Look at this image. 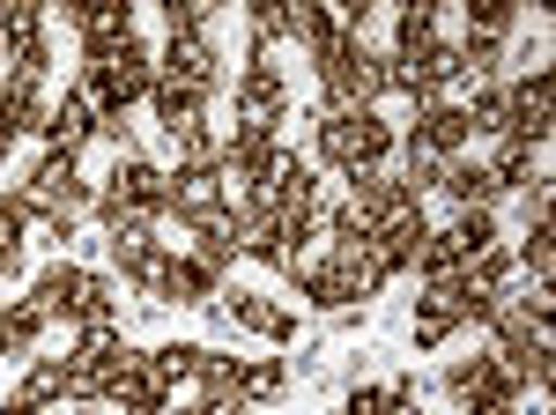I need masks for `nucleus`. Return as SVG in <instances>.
<instances>
[{"instance_id": "obj_25", "label": "nucleus", "mask_w": 556, "mask_h": 415, "mask_svg": "<svg viewBox=\"0 0 556 415\" xmlns=\"http://www.w3.org/2000/svg\"><path fill=\"white\" fill-rule=\"evenodd\" d=\"M8 60H15V67H8V89H38V83H45V67H52V52H45V38L15 45Z\"/></svg>"}, {"instance_id": "obj_26", "label": "nucleus", "mask_w": 556, "mask_h": 415, "mask_svg": "<svg viewBox=\"0 0 556 415\" xmlns=\"http://www.w3.org/2000/svg\"><path fill=\"white\" fill-rule=\"evenodd\" d=\"M468 126H475V134H497V141H505V126H513V104H505V89H482V97L468 104Z\"/></svg>"}, {"instance_id": "obj_11", "label": "nucleus", "mask_w": 556, "mask_h": 415, "mask_svg": "<svg viewBox=\"0 0 556 415\" xmlns=\"http://www.w3.org/2000/svg\"><path fill=\"white\" fill-rule=\"evenodd\" d=\"M445 393L475 408V401H497V393H527V386H519V378L505 372L497 356H468V364H453V372H445Z\"/></svg>"}, {"instance_id": "obj_33", "label": "nucleus", "mask_w": 556, "mask_h": 415, "mask_svg": "<svg viewBox=\"0 0 556 415\" xmlns=\"http://www.w3.org/2000/svg\"><path fill=\"white\" fill-rule=\"evenodd\" d=\"M23 223H30V215H23V201H15V193H8V201H0V252H8V260L23 252Z\"/></svg>"}, {"instance_id": "obj_7", "label": "nucleus", "mask_w": 556, "mask_h": 415, "mask_svg": "<svg viewBox=\"0 0 556 415\" xmlns=\"http://www.w3.org/2000/svg\"><path fill=\"white\" fill-rule=\"evenodd\" d=\"M282 104H290V83H282V67L253 45V67L238 75V120H267V126H275V120H282Z\"/></svg>"}, {"instance_id": "obj_15", "label": "nucleus", "mask_w": 556, "mask_h": 415, "mask_svg": "<svg viewBox=\"0 0 556 415\" xmlns=\"http://www.w3.org/2000/svg\"><path fill=\"white\" fill-rule=\"evenodd\" d=\"M83 275L89 267H75V260H52L38 275V290H30V304H38L45 319H75V297H83Z\"/></svg>"}, {"instance_id": "obj_1", "label": "nucleus", "mask_w": 556, "mask_h": 415, "mask_svg": "<svg viewBox=\"0 0 556 415\" xmlns=\"http://www.w3.org/2000/svg\"><path fill=\"white\" fill-rule=\"evenodd\" d=\"M312 141H319V156H327V171H371L393 156V126L379 120V112H327L319 104V120H312Z\"/></svg>"}, {"instance_id": "obj_28", "label": "nucleus", "mask_w": 556, "mask_h": 415, "mask_svg": "<svg viewBox=\"0 0 556 415\" xmlns=\"http://www.w3.org/2000/svg\"><path fill=\"white\" fill-rule=\"evenodd\" d=\"M45 30V8H30V0H8V8H0V38L8 45H30Z\"/></svg>"}, {"instance_id": "obj_31", "label": "nucleus", "mask_w": 556, "mask_h": 415, "mask_svg": "<svg viewBox=\"0 0 556 415\" xmlns=\"http://www.w3.org/2000/svg\"><path fill=\"white\" fill-rule=\"evenodd\" d=\"M104 393H112V378L97 364H83V356H67V401H104Z\"/></svg>"}, {"instance_id": "obj_36", "label": "nucleus", "mask_w": 556, "mask_h": 415, "mask_svg": "<svg viewBox=\"0 0 556 415\" xmlns=\"http://www.w3.org/2000/svg\"><path fill=\"white\" fill-rule=\"evenodd\" d=\"M0 415H45V408L30 401V393H8V401H0Z\"/></svg>"}, {"instance_id": "obj_19", "label": "nucleus", "mask_w": 556, "mask_h": 415, "mask_svg": "<svg viewBox=\"0 0 556 415\" xmlns=\"http://www.w3.org/2000/svg\"><path fill=\"white\" fill-rule=\"evenodd\" d=\"M15 134H45V97L38 89H8L0 83V149H8Z\"/></svg>"}, {"instance_id": "obj_34", "label": "nucleus", "mask_w": 556, "mask_h": 415, "mask_svg": "<svg viewBox=\"0 0 556 415\" xmlns=\"http://www.w3.org/2000/svg\"><path fill=\"white\" fill-rule=\"evenodd\" d=\"M342 415H401V408L386 401V386H356V393L342 401Z\"/></svg>"}, {"instance_id": "obj_30", "label": "nucleus", "mask_w": 556, "mask_h": 415, "mask_svg": "<svg viewBox=\"0 0 556 415\" xmlns=\"http://www.w3.org/2000/svg\"><path fill=\"white\" fill-rule=\"evenodd\" d=\"M223 164V149H215L208 126H193V134H178V171H215Z\"/></svg>"}, {"instance_id": "obj_10", "label": "nucleus", "mask_w": 556, "mask_h": 415, "mask_svg": "<svg viewBox=\"0 0 556 415\" xmlns=\"http://www.w3.org/2000/svg\"><path fill=\"white\" fill-rule=\"evenodd\" d=\"M424 149H438V156H460L475 141V126H468V104H445V97H430V104H416V126H408Z\"/></svg>"}, {"instance_id": "obj_21", "label": "nucleus", "mask_w": 556, "mask_h": 415, "mask_svg": "<svg viewBox=\"0 0 556 415\" xmlns=\"http://www.w3.org/2000/svg\"><path fill=\"white\" fill-rule=\"evenodd\" d=\"M75 356L97 364L104 378H119V364H127V334H119V327H83V334H75Z\"/></svg>"}, {"instance_id": "obj_6", "label": "nucleus", "mask_w": 556, "mask_h": 415, "mask_svg": "<svg viewBox=\"0 0 556 415\" xmlns=\"http://www.w3.org/2000/svg\"><path fill=\"white\" fill-rule=\"evenodd\" d=\"M104 201H119V208H134V215H172V178L149 164V156H134V164H119L112 171V186H104Z\"/></svg>"}, {"instance_id": "obj_24", "label": "nucleus", "mask_w": 556, "mask_h": 415, "mask_svg": "<svg viewBox=\"0 0 556 415\" xmlns=\"http://www.w3.org/2000/svg\"><path fill=\"white\" fill-rule=\"evenodd\" d=\"M445 334H453V312H445L438 297H416V319H408V341H416V349H438Z\"/></svg>"}, {"instance_id": "obj_32", "label": "nucleus", "mask_w": 556, "mask_h": 415, "mask_svg": "<svg viewBox=\"0 0 556 415\" xmlns=\"http://www.w3.org/2000/svg\"><path fill=\"white\" fill-rule=\"evenodd\" d=\"M505 30H513V8H505V0H475V30H468V38H490V45H497Z\"/></svg>"}, {"instance_id": "obj_29", "label": "nucleus", "mask_w": 556, "mask_h": 415, "mask_svg": "<svg viewBox=\"0 0 556 415\" xmlns=\"http://www.w3.org/2000/svg\"><path fill=\"white\" fill-rule=\"evenodd\" d=\"M556 223L549 230H527V246H519V275H527V282H549V260H556Z\"/></svg>"}, {"instance_id": "obj_2", "label": "nucleus", "mask_w": 556, "mask_h": 415, "mask_svg": "<svg viewBox=\"0 0 556 415\" xmlns=\"http://www.w3.org/2000/svg\"><path fill=\"white\" fill-rule=\"evenodd\" d=\"M319 83H327V112H379V97H386V60L379 52H364V38L349 30L327 60H319Z\"/></svg>"}, {"instance_id": "obj_13", "label": "nucleus", "mask_w": 556, "mask_h": 415, "mask_svg": "<svg viewBox=\"0 0 556 415\" xmlns=\"http://www.w3.org/2000/svg\"><path fill=\"white\" fill-rule=\"evenodd\" d=\"M89 134H97V104L83 97V83L60 97V112H45V149H83Z\"/></svg>"}, {"instance_id": "obj_17", "label": "nucleus", "mask_w": 556, "mask_h": 415, "mask_svg": "<svg viewBox=\"0 0 556 415\" xmlns=\"http://www.w3.org/2000/svg\"><path fill=\"white\" fill-rule=\"evenodd\" d=\"M149 104H156V126H164L172 141L201 126V89H186V83H164V75H156V89H149Z\"/></svg>"}, {"instance_id": "obj_4", "label": "nucleus", "mask_w": 556, "mask_h": 415, "mask_svg": "<svg viewBox=\"0 0 556 415\" xmlns=\"http://www.w3.org/2000/svg\"><path fill=\"white\" fill-rule=\"evenodd\" d=\"M327 275H334L349 297H379L386 282H393V267H386L379 238H334V252H327Z\"/></svg>"}, {"instance_id": "obj_35", "label": "nucleus", "mask_w": 556, "mask_h": 415, "mask_svg": "<svg viewBox=\"0 0 556 415\" xmlns=\"http://www.w3.org/2000/svg\"><path fill=\"white\" fill-rule=\"evenodd\" d=\"M468 415H519V393H497V401H475Z\"/></svg>"}, {"instance_id": "obj_16", "label": "nucleus", "mask_w": 556, "mask_h": 415, "mask_svg": "<svg viewBox=\"0 0 556 415\" xmlns=\"http://www.w3.org/2000/svg\"><path fill=\"white\" fill-rule=\"evenodd\" d=\"M438 45H453V38H438V8H401V15H393V52H386V60H430Z\"/></svg>"}, {"instance_id": "obj_5", "label": "nucleus", "mask_w": 556, "mask_h": 415, "mask_svg": "<svg viewBox=\"0 0 556 415\" xmlns=\"http://www.w3.org/2000/svg\"><path fill=\"white\" fill-rule=\"evenodd\" d=\"M505 104H513V126H505V134H513V141H527V149H542V141H549V112H556V83H549V67H534V75H527V83H513L505 89Z\"/></svg>"}, {"instance_id": "obj_12", "label": "nucleus", "mask_w": 556, "mask_h": 415, "mask_svg": "<svg viewBox=\"0 0 556 415\" xmlns=\"http://www.w3.org/2000/svg\"><path fill=\"white\" fill-rule=\"evenodd\" d=\"M282 15H290V38L312 52V67H319V60H327V52L349 38V23H334V15H327V8H312V0H290Z\"/></svg>"}, {"instance_id": "obj_22", "label": "nucleus", "mask_w": 556, "mask_h": 415, "mask_svg": "<svg viewBox=\"0 0 556 415\" xmlns=\"http://www.w3.org/2000/svg\"><path fill=\"white\" fill-rule=\"evenodd\" d=\"M164 304H215V275L201 260H172V275H164Z\"/></svg>"}, {"instance_id": "obj_3", "label": "nucleus", "mask_w": 556, "mask_h": 415, "mask_svg": "<svg viewBox=\"0 0 556 415\" xmlns=\"http://www.w3.org/2000/svg\"><path fill=\"white\" fill-rule=\"evenodd\" d=\"M104 401H119V415H164L172 408V378L156 372V349H149V356L127 349V364H119V378H112Z\"/></svg>"}, {"instance_id": "obj_9", "label": "nucleus", "mask_w": 556, "mask_h": 415, "mask_svg": "<svg viewBox=\"0 0 556 415\" xmlns=\"http://www.w3.org/2000/svg\"><path fill=\"white\" fill-rule=\"evenodd\" d=\"M215 304H223L230 327L260 334V341H290V334H298V312H282V304H267V297H253V290H215Z\"/></svg>"}, {"instance_id": "obj_23", "label": "nucleus", "mask_w": 556, "mask_h": 415, "mask_svg": "<svg viewBox=\"0 0 556 415\" xmlns=\"http://www.w3.org/2000/svg\"><path fill=\"white\" fill-rule=\"evenodd\" d=\"M23 393H30L38 408L67 401V356H38V364H30V378H23Z\"/></svg>"}, {"instance_id": "obj_27", "label": "nucleus", "mask_w": 556, "mask_h": 415, "mask_svg": "<svg viewBox=\"0 0 556 415\" xmlns=\"http://www.w3.org/2000/svg\"><path fill=\"white\" fill-rule=\"evenodd\" d=\"M290 386V364L282 356H260V364H245V401H275Z\"/></svg>"}, {"instance_id": "obj_18", "label": "nucleus", "mask_w": 556, "mask_h": 415, "mask_svg": "<svg viewBox=\"0 0 556 415\" xmlns=\"http://www.w3.org/2000/svg\"><path fill=\"white\" fill-rule=\"evenodd\" d=\"M445 246L460 252V267H468L475 252H490V246H497V215H490V208H460V215L445 223Z\"/></svg>"}, {"instance_id": "obj_14", "label": "nucleus", "mask_w": 556, "mask_h": 415, "mask_svg": "<svg viewBox=\"0 0 556 415\" xmlns=\"http://www.w3.org/2000/svg\"><path fill=\"white\" fill-rule=\"evenodd\" d=\"M438 193H445L453 208H497V193H505V186L490 178V164H468V156H453V164H445V178H438Z\"/></svg>"}, {"instance_id": "obj_8", "label": "nucleus", "mask_w": 556, "mask_h": 415, "mask_svg": "<svg viewBox=\"0 0 556 415\" xmlns=\"http://www.w3.org/2000/svg\"><path fill=\"white\" fill-rule=\"evenodd\" d=\"M156 75H164V83H186V89H201V97H208V89H215V45L201 38V30H178V38L156 52Z\"/></svg>"}, {"instance_id": "obj_20", "label": "nucleus", "mask_w": 556, "mask_h": 415, "mask_svg": "<svg viewBox=\"0 0 556 415\" xmlns=\"http://www.w3.org/2000/svg\"><path fill=\"white\" fill-rule=\"evenodd\" d=\"M0 341H8V356H38L45 341V312L23 297V304H0Z\"/></svg>"}]
</instances>
